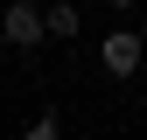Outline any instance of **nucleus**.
Returning <instances> with one entry per match:
<instances>
[{
    "instance_id": "nucleus-3",
    "label": "nucleus",
    "mask_w": 147,
    "mask_h": 140,
    "mask_svg": "<svg viewBox=\"0 0 147 140\" xmlns=\"http://www.w3.org/2000/svg\"><path fill=\"white\" fill-rule=\"evenodd\" d=\"M42 35H77V7H49L42 14Z\"/></svg>"
},
{
    "instance_id": "nucleus-4",
    "label": "nucleus",
    "mask_w": 147,
    "mask_h": 140,
    "mask_svg": "<svg viewBox=\"0 0 147 140\" xmlns=\"http://www.w3.org/2000/svg\"><path fill=\"white\" fill-rule=\"evenodd\" d=\"M21 140H63V126H56V119L42 112V119H28V133H21Z\"/></svg>"
},
{
    "instance_id": "nucleus-2",
    "label": "nucleus",
    "mask_w": 147,
    "mask_h": 140,
    "mask_svg": "<svg viewBox=\"0 0 147 140\" xmlns=\"http://www.w3.org/2000/svg\"><path fill=\"white\" fill-rule=\"evenodd\" d=\"M0 35H7L14 49H28V42H42V14H35L28 0H14V7L0 14Z\"/></svg>"
},
{
    "instance_id": "nucleus-1",
    "label": "nucleus",
    "mask_w": 147,
    "mask_h": 140,
    "mask_svg": "<svg viewBox=\"0 0 147 140\" xmlns=\"http://www.w3.org/2000/svg\"><path fill=\"white\" fill-rule=\"evenodd\" d=\"M140 56H147V49H140V35H133V28H112V35L98 42V63L112 70V77H133V70H140Z\"/></svg>"
}]
</instances>
